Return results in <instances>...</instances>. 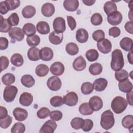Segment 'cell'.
I'll list each match as a JSON object with an SVG mask.
<instances>
[{
	"instance_id": "cell-1",
	"label": "cell",
	"mask_w": 133,
	"mask_h": 133,
	"mask_svg": "<svg viewBox=\"0 0 133 133\" xmlns=\"http://www.w3.org/2000/svg\"><path fill=\"white\" fill-rule=\"evenodd\" d=\"M124 65V60L122 51L119 49H115L112 53V59L111 61V68L117 71L122 69Z\"/></svg>"
},
{
	"instance_id": "cell-2",
	"label": "cell",
	"mask_w": 133,
	"mask_h": 133,
	"mask_svg": "<svg viewBox=\"0 0 133 133\" xmlns=\"http://www.w3.org/2000/svg\"><path fill=\"white\" fill-rule=\"evenodd\" d=\"M115 120L114 114L110 110L103 112L101 115L100 125L105 130L111 129L114 125Z\"/></svg>"
},
{
	"instance_id": "cell-3",
	"label": "cell",
	"mask_w": 133,
	"mask_h": 133,
	"mask_svg": "<svg viewBox=\"0 0 133 133\" xmlns=\"http://www.w3.org/2000/svg\"><path fill=\"white\" fill-rule=\"evenodd\" d=\"M127 104V102L125 98L121 96H117L112 100L111 107L114 112L120 114L125 110Z\"/></svg>"
},
{
	"instance_id": "cell-4",
	"label": "cell",
	"mask_w": 133,
	"mask_h": 133,
	"mask_svg": "<svg viewBox=\"0 0 133 133\" xmlns=\"http://www.w3.org/2000/svg\"><path fill=\"white\" fill-rule=\"evenodd\" d=\"M18 92V88L12 85L7 86L4 90L3 98L5 101L10 102L14 101Z\"/></svg>"
},
{
	"instance_id": "cell-5",
	"label": "cell",
	"mask_w": 133,
	"mask_h": 133,
	"mask_svg": "<svg viewBox=\"0 0 133 133\" xmlns=\"http://www.w3.org/2000/svg\"><path fill=\"white\" fill-rule=\"evenodd\" d=\"M47 85L50 90L58 91L61 88L62 83L61 79L58 77L52 76L47 80Z\"/></svg>"
},
{
	"instance_id": "cell-6",
	"label": "cell",
	"mask_w": 133,
	"mask_h": 133,
	"mask_svg": "<svg viewBox=\"0 0 133 133\" xmlns=\"http://www.w3.org/2000/svg\"><path fill=\"white\" fill-rule=\"evenodd\" d=\"M97 46L98 50L104 54L109 53L112 49V44L111 42L106 38H104L97 42Z\"/></svg>"
},
{
	"instance_id": "cell-7",
	"label": "cell",
	"mask_w": 133,
	"mask_h": 133,
	"mask_svg": "<svg viewBox=\"0 0 133 133\" xmlns=\"http://www.w3.org/2000/svg\"><path fill=\"white\" fill-rule=\"evenodd\" d=\"M123 17L122 14L118 11H114L108 15V22L112 25H117L120 24L122 21Z\"/></svg>"
},
{
	"instance_id": "cell-8",
	"label": "cell",
	"mask_w": 133,
	"mask_h": 133,
	"mask_svg": "<svg viewBox=\"0 0 133 133\" xmlns=\"http://www.w3.org/2000/svg\"><path fill=\"white\" fill-rule=\"evenodd\" d=\"M64 103L68 106L72 107L75 105L78 102V96L74 92H70L63 97Z\"/></svg>"
},
{
	"instance_id": "cell-9",
	"label": "cell",
	"mask_w": 133,
	"mask_h": 133,
	"mask_svg": "<svg viewBox=\"0 0 133 133\" xmlns=\"http://www.w3.org/2000/svg\"><path fill=\"white\" fill-rule=\"evenodd\" d=\"M53 28L55 32L63 33L66 29L65 21L62 17H57L53 21Z\"/></svg>"
},
{
	"instance_id": "cell-10",
	"label": "cell",
	"mask_w": 133,
	"mask_h": 133,
	"mask_svg": "<svg viewBox=\"0 0 133 133\" xmlns=\"http://www.w3.org/2000/svg\"><path fill=\"white\" fill-rule=\"evenodd\" d=\"M8 33L10 37L15 41H21L24 37V33L23 30L19 27L12 28Z\"/></svg>"
},
{
	"instance_id": "cell-11",
	"label": "cell",
	"mask_w": 133,
	"mask_h": 133,
	"mask_svg": "<svg viewBox=\"0 0 133 133\" xmlns=\"http://www.w3.org/2000/svg\"><path fill=\"white\" fill-rule=\"evenodd\" d=\"M57 127V124L52 119L48 120L42 126L39 130V132L53 133Z\"/></svg>"
},
{
	"instance_id": "cell-12",
	"label": "cell",
	"mask_w": 133,
	"mask_h": 133,
	"mask_svg": "<svg viewBox=\"0 0 133 133\" xmlns=\"http://www.w3.org/2000/svg\"><path fill=\"white\" fill-rule=\"evenodd\" d=\"M89 104L93 111H98L103 107V101L101 98L98 96H94L89 100Z\"/></svg>"
},
{
	"instance_id": "cell-13",
	"label": "cell",
	"mask_w": 133,
	"mask_h": 133,
	"mask_svg": "<svg viewBox=\"0 0 133 133\" xmlns=\"http://www.w3.org/2000/svg\"><path fill=\"white\" fill-rule=\"evenodd\" d=\"M54 57V52L52 50L47 47L42 48L39 51L40 59L43 61H48L51 60Z\"/></svg>"
},
{
	"instance_id": "cell-14",
	"label": "cell",
	"mask_w": 133,
	"mask_h": 133,
	"mask_svg": "<svg viewBox=\"0 0 133 133\" xmlns=\"http://www.w3.org/2000/svg\"><path fill=\"white\" fill-rule=\"evenodd\" d=\"M51 73L56 76L61 75L64 71V66L60 62H55L52 63L50 67Z\"/></svg>"
},
{
	"instance_id": "cell-15",
	"label": "cell",
	"mask_w": 133,
	"mask_h": 133,
	"mask_svg": "<svg viewBox=\"0 0 133 133\" xmlns=\"http://www.w3.org/2000/svg\"><path fill=\"white\" fill-rule=\"evenodd\" d=\"M12 113L15 119L17 121L20 122L24 121L27 118L28 115V111L25 109L20 108H15L13 110Z\"/></svg>"
},
{
	"instance_id": "cell-16",
	"label": "cell",
	"mask_w": 133,
	"mask_h": 133,
	"mask_svg": "<svg viewBox=\"0 0 133 133\" xmlns=\"http://www.w3.org/2000/svg\"><path fill=\"white\" fill-rule=\"evenodd\" d=\"M55 11V6L50 3H46L42 6V14L46 17H50L52 16L54 14Z\"/></svg>"
},
{
	"instance_id": "cell-17",
	"label": "cell",
	"mask_w": 133,
	"mask_h": 133,
	"mask_svg": "<svg viewBox=\"0 0 133 133\" xmlns=\"http://www.w3.org/2000/svg\"><path fill=\"white\" fill-rule=\"evenodd\" d=\"M86 60L82 56L77 57L73 62V68L77 71H83L86 68Z\"/></svg>"
},
{
	"instance_id": "cell-18",
	"label": "cell",
	"mask_w": 133,
	"mask_h": 133,
	"mask_svg": "<svg viewBox=\"0 0 133 133\" xmlns=\"http://www.w3.org/2000/svg\"><path fill=\"white\" fill-rule=\"evenodd\" d=\"M33 100V97L31 94L27 92H23L20 96L19 103L25 107H28L31 104Z\"/></svg>"
},
{
	"instance_id": "cell-19",
	"label": "cell",
	"mask_w": 133,
	"mask_h": 133,
	"mask_svg": "<svg viewBox=\"0 0 133 133\" xmlns=\"http://www.w3.org/2000/svg\"><path fill=\"white\" fill-rule=\"evenodd\" d=\"M108 85V81L104 78H99L96 79L94 83V89L97 91H103Z\"/></svg>"
},
{
	"instance_id": "cell-20",
	"label": "cell",
	"mask_w": 133,
	"mask_h": 133,
	"mask_svg": "<svg viewBox=\"0 0 133 133\" xmlns=\"http://www.w3.org/2000/svg\"><path fill=\"white\" fill-rule=\"evenodd\" d=\"M63 37V33L52 31L49 35V41L52 44L59 45L62 42Z\"/></svg>"
},
{
	"instance_id": "cell-21",
	"label": "cell",
	"mask_w": 133,
	"mask_h": 133,
	"mask_svg": "<svg viewBox=\"0 0 133 133\" xmlns=\"http://www.w3.org/2000/svg\"><path fill=\"white\" fill-rule=\"evenodd\" d=\"M63 6L67 11H74L79 6V2L77 0H65L63 2Z\"/></svg>"
},
{
	"instance_id": "cell-22",
	"label": "cell",
	"mask_w": 133,
	"mask_h": 133,
	"mask_svg": "<svg viewBox=\"0 0 133 133\" xmlns=\"http://www.w3.org/2000/svg\"><path fill=\"white\" fill-rule=\"evenodd\" d=\"M76 39L80 43H86L88 39V32L84 29L77 30L76 32Z\"/></svg>"
},
{
	"instance_id": "cell-23",
	"label": "cell",
	"mask_w": 133,
	"mask_h": 133,
	"mask_svg": "<svg viewBox=\"0 0 133 133\" xmlns=\"http://www.w3.org/2000/svg\"><path fill=\"white\" fill-rule=\"evenodd\" d=\"M119 45L123 50L126 51H132V39L127 37H124L120 41Z\"/></svg>"
},
{
	"instance_id": "cell-24",
	"label": "cell",
	"mask_w": 133,
	"mask_h": 133,
	"mask_svg": "<svg viewBox=\"0 0 133 133\" xmlns=\"http://www.w3.org/2000/svg\"><path fill=\"white\" fill-rule=\"evenodd\" d=\"M132 84L128 79L120 81L118 83V88L121 91L123 92H128L132 89Z\"/></svg>"
},
{
	"instance_id": "cell-25",
	"label": "cell",
	"mask_w": 133,
	"mask_h": 133,
	"mask_svg": "<svg viewBox=\"0 0 133 133\" xmlns=\"http://www.w3.org/2000/svg\"><path fill=\"white\" fill-rule=\"evenodd\" d=\"M39 51L40 50L36 47H32L30 48L28 51V57L31 61H38L39 60Z\"/></svg>"
},
{
	"instance_id": "cell-26",
	"label": "cell",
	"mask_w": 133,
	"mask_h": 133,
	"mask_svg": "<svg viewBox=\"0 0 133 133\" xmlns=\"http://www.w3.org/2000/svg\"><path fill=\"white\" fill-rule=\"evenodd\" d=\"M36 30L41 34H47L50 32L48 23L45 21H39L36 24Z\"/></svg>"
},
{
	"instance_id": "cell-27",
	"label": "cell",
	"mask_w": 133,
	"mask_h": 133,
	"mask_svg": "<svg viewBox=\"0 0 133 133\" xmlns=\"http://www.w3.org/2000/svg\"><path fill=\"white\" fill-rule=\"evenodd\" d=\"M21 82L25 87L30 88L34 85L35 79L31 75L25 74L22 76L21 78Z\"/></svg>"
},
{
	"instance_id": "cell-28",
	"label": "cell",
	"mask_w": 133,
	"mask_h": 133,
	"mask_svg": "<svg viewBox=\"0 0 133 133\" xmlns=\"http://www.w3.org/2000/svg\"><path fill=\"white\" fill-rule=\"evenodd\" d=\"M36 13L35 8L32 6L29 5L24 7L22 10V14L25 18H31Z\"/></svg>"
},
{
	"instance_id": "cell-29",
	"label": "cell",
	"mask_w": 133,
	"mask_h": 133,
	"mask_svg": "<svg viewBox=\"0 0 133 133\" xmlns=\"http://www.w3.org/2000/svg\"><path fill=\"white\" fill-rule=\"evenodd\" d=\"M11 64L16 66H21L24 62V60L22 56L18 53L14 54L10 58Z\"/></svg>"
},
{
	"instance_id": "cell-30",
	"label": "cell",
	"mask_w": 133,
	"mask_h": 133,
	"mask_svg": "<svg viewBox=\"0 0 133 133\" xmlns=\"http://www.w3.org/2000/svg\"><path fill=\"white\" fill-rule=\"evenodd\" d=\"M1 23H0V32L7 33L12 29V25L7 19L3 18L2 16H1Z\"/></svg>"
},
{
	"instance_id": "cell-31",
	"label": "cell",
	"mask_w": 133,
	"mask_h": 133,
	"mask_svg": "<svg viewBox=\"0 0 133 133\" xmlns=\"http://www.w3.org/2000/svg\"><path fill=\"white\" fill-rule=\"evenodd\" d=\"M49 72L48 66L44 64L38 65L35 69V73L39 77L45 76Z\"/></svg>"
},
{
	"instance_id": "cell-32",
	"label": "cell",
	"mask_w": 133,
	"mask_h": 133,
	"mask_svg": "<svg viewBox=\"0 0 133 133\" xmlns=\"http://www.w3.org/2000/svg\"><path fill=\"white\" fill-rule=\"evenodd\" d=\"M102 66L99 63H94L91 64L89 67V71L92 75H98L102 71Z\"/></svg>"
},
{
	"instance_id": "cell-33",
	"label": "cell",
	"mask_w": 133,
	"mask_h": 133,
	"mask_svg": "<svg viewBox=\"0 0 133 133\" xmlns=\"http://www.w3.org/2000/svg\"><path fill=\"white\" fill-rule=\"evenodd\" d=\"M23 31L28 36H31L36 33V28L35 25L31 23H25L23 26Z\"/></svg>"
},
{
	"instance_id": "cell-34",
	"label": "cell",
	"mask_w": 133,
	"mask_h": 133,
	"mask_svg": "<svg viewBox=\"0 0 133 133\" xmlns=\"http://www.w3.org/2000/svg\"><path fill=\"white\" fill-rule=\"evenodd\" d=\"M103 9L107 15L117 11V6L113 1H108L104 5Z\"/></svg>"
},
{
	"instance_id": "cell-35",
	"label": "cell",
	"mask_w": 133,
	"mask_h": 133,
	"mask_svg": "<svg viewBox=\"0 0 133 133\" xmlns=\"http://www.w3.org/2000/svg\"><path fill=\"white\" fill-rule=\"evenodd\" d=\"M65 50L69 55L74 56L78 52L79 49L76 44L71 42L67 44L65 46Z\"/></svg>"
},
{
	"instance_id": "cell-36",
	"label": "cell",
	"mask_w": 133,
	"mask_h": 133,
	"mask_svg": "<svg viewBox=\"0 0 133 133\" xmlns=\"http://www.w3.org/2000/svg\"><path fill=\"white\" fill-rule=\"evenodd\" d=\"M79 112L81 114L84 115H89L93 113V110L90 108L89 104L87 102L82 103L78 108Z\"/></svg>"
},
{
	"instance_id": "cell-37",
	"label": "cell",
	"mask_w": 133,
	"mask_h": 133,
	"mask_svg": "<svg viewBox=\"0 0 133 133\" xmlns=\"http://www.w3.org/2000/svg\"><path fill=\"white\" fill-rule=\"evenodd\" d=\"M87 59L90 62H93L97 60L99 57V53L95 49L88 50L85 54Z\"/></svg>"
},
{
	"instance_id": "cell-38",
	"label": "cell",
	"mask_w": 133,
	"mask_h": 133,
	"mask_svg": "<svg viewBox=\"0 0 133 133\" xmlns=\"http://www.w3.org/2000/svg\"><path fill=\"white\" fill-rule=\"evenodd\" d=\"M122 126L127 129H131L133 127V117L131 115H128L123 117L122 121Z\"/></svg>"
},
{
	"instance_id": "cell-39",
	"label": "cell",
	"mask_w": 133,
	"mask_h": 133,
	"mask_svg": "<svg viewBox=\"0 0 133 133\" xmlns=\"http://www.w3.org/2000/svg\"><path fill=\"white\" fill-rule=\"evenodd\" d=\"M2 81L5 85H10L15 82V76L11 73H6L2 77Z\"/></svg>"
},
{
	"instance_id": "cell-40",
	"label": "cell",
	"mask_w": 133,
	"mask_h": 133,
	"mask_svg": "<svg viewBox=\"0 0 133 133\" xmlns=\"http://www.w3.org/2000/svg\"><path fill=\"white\" fill-rule=\"evenodd\" d=\"M26 41L28 45L32 47H35L39 44L41 39L38 35L34 34L31 36H28Z\"/></svg>"
},
{
	"instance_id": "cell-41",
	"label": "cell",
	"mask_w": 133,
	"mask_h": 133,
	"mask_svg": "<svg viewBox=\"0 0 133 133\" xmlns=\"http://www.w3.org/2000/svg\"><path fill=\"white\" fill-rule=\"evenodd\" d=\"M128 77L129 74L125 70L121 69L120 70L115 71V77L116 79V80L118 81V82L128 79Z\"/></svg>"
},
{
	"instance_id": "cell-42",
	"label": "cell",
	"mask_w": 133,
	"mask_h": 133,
	"mask_svg": "<svg viewBox=\"0 0 133 133\" xmlns=\"http://www.w3.org/2000/svg\"><path fill=\"white\" fill-rule=\"evenodd\" d=\"M81 90L84 95H89L93 91V84L90 82H85L82 84Z\"/></svg>"
},
{
	"instance_id": "cell-43",
	"label": "cell",
	"mask_w": 133,
	"mask_h": 133,
	"mask_svg": "<svg viewBox=\"0 0 133 133\" xmlns=\"http://www.w3.org/2000/svg\"><path fill=\"white\" fill-rule=\"evenodd\" d=\"M84 123V119L81 117H74L71 121V125L72 127L75 129H79L82 128Z\"/></svg>"
},
{
	"instance_id": "cell-44",
	"label": "cell",
	"mask_w": 133,
	"mask_h": 133,
	"mask_svg": "<svg viewBox=\"0 0 133 133\" xmlns=\"http://www.w3.org/2000/svg\"><path fill=\"white\" fill-rule=\"evenodd\" d=\"M25 130L24 125L20 122L15 123L11 129L12 133H23Z\"/></svg>"
},
{
	"instance_id": "cell-45",
	"label": "cell",
	"mask_w": 133,
	"mask_h": 133,
	"mask_svg": "<svg viewBox=\"0 0 133 133\" xmlns=\"http://www.w3.org/2000/svg\"><path fill=\"white\" fill-rule=\"evenodd\" d=\"M50 103L52 106L54 107H60L64 103L63 98L61 96H54L50 99Z\"/></svg>"
},
{
	"instance_id": "cell-46",
	"label": "cell",
	"mask_w": 133,
	"mask_h": 133,
	"mask_svg": "<svg viewBox=\"0 0 133 133\" xmlns=\"http://www.w3.org/2000/svg\"><path fill=\"white\" fill-rule=\"evenodd\" d=\"M50 113V111L49 109L46 107H42L37 112L36 115L39 118L44 119L49 116Z\"/></svg>"
},
{
	"instance_id": "cell-47",
	"label": "cell",
	"mask_w": 133,
	"mask_h": 133,
	"mask_svg": "<svg viewBox=\"0 0 133 133\" xmlns=\"http://www.w3.org/2000/svg\"><path fill=\"white\" fill-rule=\"evenodd\" d=\"M102 17L101 15L99 13H95L93 14L90 18V21L94 25H99L102 23Z\"/></svg>"
},
{
	"instance_id": "cell-48",
	"label": "cell",
	"mask_w": 133,
	"mask_h": 133,
	"mask_svg": "<svg viewBox=\"0 0 133 133\" xmlns=\"http://www.w3.org/2000/svg\"><path fill=\"white\" fill-rule=\"evenodd\" d=\"M12 118L10 115H7L3 118H0V126L2 128H7L11 124Z\"/></svg>"
},
{
	"instance_id": "cell-49",
	"label": "cell",
	"mask_w": 133,
	"mask_h": 133,
	"mask_svg": "<svg viewBox=\"0 0 133 133\" xmlns=\"http://www.w3.org/2000/svg\"><path fill=\"white\" fill-rule=\"evenodd\" d=\"M9 10H15L18 8L20 4V1L19 0H6L5 1Z\"/></svg>"
},
{
	"instance_id": "cell-50",
	"label": "cell",
	"mask_w": 133,
	"mask_h": 133,
	"mask_svg": "<svg viewBox=\"0 0 133 133\" xmlns=\"http://www.w3.org/2000/svg\"><path fill=\"white\" fill-rule=\"evenodd\" d=\"M104 32L101 30H96L92 33V38L96 42H99L104 39Z\"/></svg>"
},
{
	"instance_id": "cell-51",
	"label": "cell",
	"mask_w": 133,
	"mask_h": 133,
	"mask_svg": "<svg viewBox=\"0 0 133 133\" xmlns=\"http://www.w3.org/2000/svg\"><path fill=\"white\" fill-rule=\"evenodd\" d=\"M94 123L90 119H84V123L82 129L84 131H89L93 127Z\"/></svg>"
},
{
	"instance_id": "cell-52",
	"label": "cell",
	"mask_w": 133,
	"mask_h": 133,
	"mask_svg": "<svg viewBox=\"0 0 133 133\" xmlns=\"http://www.w3.org/2000/svg\"><path fill=\"white\" fill-rule=\"evenodd\" d=\"M50 117L55 121H60L63 116L62 113L59 110H54L50 113Z\"/></svg>"
},
{
	"instance_id": "cell-53",
	"label": "cell",
	"mask_w": 133,
	"mask_h": 133,
	"mask_svg": "<svg viewBox=\"0 0 133 133\" xmlns=\"http://www.w3.org/2000/svg\"><path fill=\"white\" fill-rule=\"evenodd\" d=\"M12 26H16L18 24L19 22V18L17 13H12L7 19Z\"/></svg>"
},
{
	"instance_id": "cell-54",
	"label": "cell",
	"mask_w": 133,
	"mask_h": 133,
	"mask_svg": "<svg viewBox=\"0 0 133 133\" xmlns=\"http://www.w3.org/2000/svg\"><path fill=\"white\" fill-rule=\"evenodd\" d=\"M1 71L2 72L4 70L6 69L9 64V61L7 57L6 56H1Z\"/></svg>"
},
{
	"instance_id": "cell-55",
	"label": "cell",
	"mask_w": 133,
	"mask_h": 133,
	"mask_svg": "<svg viewBox=\"0 0 133 133\" xmlns=\"http://www.w3.org/2000/svg\"><path fill=\"white\" fill-rule=\"evenodd\" d=\"M121 34V30L119 28L116 26H114L111 28L109 30V35L112 36L113 37H118Z\"/></svg>"
},
{
	"instance_id": "cell-56",
	"label": "cell",
	"mask_w": 133,
	"mask_h": 133,
	"mask_svg": "<svg viewBox=\"0 0 133 133\" xmlns=\"http://www.w3.org/2000/svg\"><path fill=\"white\" fill-rule=\"evenodd\" d=\"M67 21H68V24L71 30L72 31L74 30L76 27V22L75 19L71 16H68Z\"/></svg>"
},
{
	"instance_id": "cell-57",
	"label": "cell",
	"mask_w": 133,
	"mask_h": 133,
	"mask_svg": "<svg viewBox=\"0 0 133 133\" xmlns=\"http://www.w3.org/2000/svg\"><path fill=\"white\" fill-rule=\"evenodd\" d=\"M8 40L6 37H1L0 38V49L5 50L8 46Z\"/></svg>"
},
{
	"instance_id": "cell-58",
	"label": "cell",
	"mask_w": 133,
	"mask_h": 133,
	"mask_svg": "<svg viewBox=\"0 0 133 133\" xmlns=\"http://www.w3.org/2000/svg\"><path fill=\"white\" fill-rule=\"evenodd\" d=\"M9 11L8 8L5 1L0 2V12L2 15H5Z\"/></svg>"
},
{
	"instance_id": "cell-59",
	"label": "cell",
	"mask_w": 133,
	"mask_h": 133,
	"mask_svg": "<svg viewBox=\"0 0 133 133\" xmlns=\"http://www.w3.org/2000/svg\"><path fill=\"white\" fill-rule=\"evenodd\" d=\"M133 23L132 21H128L125 24V29L126 30V31L128 32L129 33L132 34H133Z\"/></svg>"
},
{
	"instance_id": "cell-60",
	"label": "cell",
	"mask_w": 133,
	"mask_h": 133,
	"mask_svg": "<svg viewBox=\"0 0 133 133\" xmlns=\"http://www.w3.org/2000/svg\"><path fill=\"white\" fill-rule=\"evenodd\" d=\"M8 115V112L7 109L3 107H0V118H3Z\"/></svg>"
},
{
	"instance_id": "cell-61",
	"label": "cell",
	"mask_w": 133,
	"mask_h": 133,
	"mask_svg": "<svg viewBox=\"0 0 133 133\" xmlns=\"http://www.w3.org/2000/svg\"><path fill=\"white\" fill-rule=\"evenodd\" d=\"M126 98L129 104L132 105V90L127 92L126 95Z\"/></svg>"
},
{
	"instance_id": "cell-62",
	"label": "cell",
	"mask_w": 133,
	"mask_h": 133,
	"mask_svg": "<svg viewBox=\"0 0 133 133\" xmlns=\"http://www.w3.org/2000/svg\"><path fill=\"white\" fill-rule=\"evenodd\" d=\"M83 3L87 6H91L96 2L95 0H83Z\"/></svg>"
},
{
	"instance_id": "cell-63",
	"label": "cell",
	"mask_w": 133,
	"mask_h": 133,
	"mask_svg": "<svg viewBox=\"0 0 133 133\" xmlns=\"http://www.w3.org/2000/svg\"><path fill=\"white\" fill-rule=\"evenodd\" d=\"M127 58H128V60L129 62L131 64H133V61H132V51H130V52H129L128 54Z\"/></svg>"
}]
</instances>
